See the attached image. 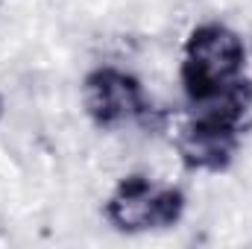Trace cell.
Returning a JSON list of instances; mask_svg holds the SVG:
<instances>
[{
    "label": "cell",
    "mask_w": 252,
    "mask_h": 249,
    "mask_svg": "<svg viewBox=\"0 0 252 249\" xmlns=\"http://www.w3.org/2000/svg\"><path fill=\"white\" fill-rule=\"evenodd\" d=\"M82 106H85L88 121L103 132L144 124L153 115V103H150L141 79L115 64H100L85 73Z\"/></svg>",
    "instance_id": "277c9868"
},
{
    "label": "cell",
    "mask_w": 252,
    "mask_h": 249,
    "mask_svg": "<svg viewBox=\"0 0 252 249\" xmlns=\"http://www.w3.org/2000/svg\"><path fill=\"white\" fill-rule=\"evenodd\" d=\"M247 44L223 21L196 24L185 38L179 79L190 106H202L244 79Z\"/></svg>",
    "instance_id": "7a4b0ae2"
},
{
    "label": "cell",
    "mask_w": 252,
    "mask_h": 249,
    "mask_svg": "<svg viewBox=\"0 0 252 249\" xmlns=\"http://www.w3.org/2000/svg\"><path fill=\"white\" fill-rule=\"evenodd\" d=\"M188 208V196L176 185H164L147 173H129L109 193L103 214L115 232L144 235L173 229Z\"/></svg>",
    "instance_id": "3957f363"
},
{
    "label": "cell",
    "mask_w": 252,
    "mask_h": 249,
    "mask_svg": "<svg viewBox=\"0 0 252 249\" xmlns=\"http://www.w3.org/2000/svg\"><path fill=\"white\" fill-rule=\"evenodd\" d=\"M3 112H6V103H3V97H0V121H3Z\"/></svg>",
    "instance_id": "5b68a950"
},
{
    "label": "cell",
    "mask_w": 252,
    "mask_h": 249,
    "mask_svg": "<svg viewBox=\"0 0 252 249\" xmlns=\"http://www.w3.org/2000/svg\"><path fill=\"white\" fill-rule=\"evenodd\" d=\"M193 109L196 115L176 135L182 164L199 173L229 170L252 126V79L244 76L226 94Z\"/></svg>",
    "instance_id": "6da1fadb"
}]
</instances>
